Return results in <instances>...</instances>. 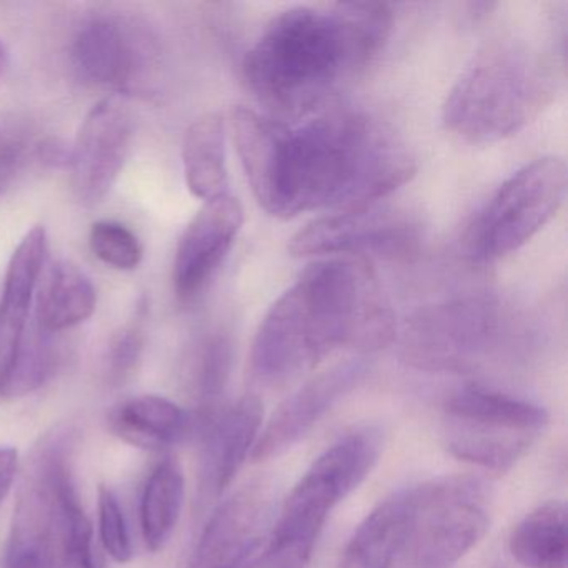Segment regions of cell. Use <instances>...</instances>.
Instances as JSON below:
<instances>
[{"label": "cell", "instance_id": "obj_18", "mask_svg": "<svg viewBox=\"0 0 568 568\" xmlns=\"http://www.w3.org/2000/svg\"><path fill=\"white\" fill-rule=\"evenodd\" d=\"M48 232L36 225L22 239L9 261L0 297V362L29 321L32 301L44 274Z\"/></svg>", "mask_w": 568, "mask_h": 568}, {"label": "cell", "instance_id": "obj_29", "mask_svg": "<svg viewBox=\"0 0 568 568\" xmlns=\"http://www.w3.org/2000/svg\"><path fill=\"white\" fill-rule=\"evenodd\" d=\"M142 348H144V334L141 325H128L112 338L108 367H105L109 384L119 387L129 381L141 361Z\"/></svg>", "mask_w": 568, "mask_h": 568}, {"label": "cell", "instance_id": "obj_3", "mask_svg": "<svg viewBox=\"0 0 568 568\" xmlns=\"http://www.w3.org/2000/svg\"><path fill=\"white\" fill-rule=\"evenodd\" d=\"M392 26V9L378 2L285 9L245 54V85L271 118H307L381 54Z\"/></svg>", "mask_w": 568, "mask_h": 568}, {"label": "cell", "instance_id": "obj_30", "mask_svg": "<svg viewBox=\"0 0 568 568\" xmlns=\"http://www.w3.org/2000/svg\"><path fill=\"white\" fill-rule=\"evenodd\" d=\"M38 158V148L19 132L0 129V192H4L29 164Z\"/></svg>", "mask_w": 568, "mask_h": 568}, {"label": "cell", "instance_id": "obj_19", "mask_svg": "<svg viewBox=\"0 0 568 568\" xmlns=\"http://www.w3.org/2000/svg\"><path fill=\"white\" fill-rule=\"evenodd\" d=\"M109 430L125 444L162 450L181 444L192 430L191 414L169 398L139 395L112 408Z\"/></svg>", "mask_w": 568, "mask_h": 568}, {"label": "cell", "instance_id": "obj_13", "mask_svg": "<svg viewBox=\"0 0 568 568\" xmlns=\"http://www.w3.org/2000/svg\"><path fill=\"white\" fill-rule=\"evenodd\" d=\"M132 141V121L114 101L89 111L69 151L72 191L84 205H95L118 181Z\"/></svg>", "mask_w": 568, "mask_h": 568}, {"label": "cell", "instance_id": "obj_11", "mask_svg": "<svg viewBox=\"0 0 568 568\" xmlns=\"http://www.w3.org/2000/svg\"><path fill=\"white\" fill-rule=\"evenodd\" d=\"M71 58L79 78L88 84L141 92L158 72L159 49L141 22L128 16L102 14L75 32Z\"/></svg>", "mask_w": 568, "mask_h": 568}, {"label": "cell", "instance_id": "obj_32", "mask_svg": "<svg viewBox=\"0 0 568 568\" xmlns=\"http://www.w3.org/2000/svg\"><path fill=\"white\" fill-rule=\"evenodd\" d=\"M9 65V52L4 42L0 41V75L4 74Z\"/></svg>", "mask_w": 568, "mask_h": 568}, {"label": "cell", "instance_id": "obj_28", "mask_svg": "<svg viewBox=\"0 0 568 568\" xmlns=\"http://www.w3.org/2000/svg\"><path fill=\"white\" fill-rule=\"evenodd\" d=\"M58 568H98L92 551V527L82 505H75L69 517Z\"/></svg>", "mask_w": 568, "mask_h": 568}, {"label": "cell", "instance_id": "obj_14", "mask_svg": "<svg viewBox=\"0 0 568 568\" xmlns=\"http://www.w3.org/2000/svg\"><path fill=\"white\" fill-rule=\"evenodd\" d=\"M264 420V408L254 395L237 404L219 408L201 424V457H199L197 504L205 508L214 504L234 480L255 442Z\"/></svg>", "mask_w": 568, "mask_h": 568}, {"label": "cell", "instance_id": "obj_20", "mask_svg": "<svg viewBox=\"0 0 568 568\" xmlns=\"http://www.w3.org/2000/svg\"><path fill=\"white\" fill-rule=\"evenodd\" d=\"M98 295L91 278L68 261L49 265L36 292L34 321L49 334H59L88 321Z\"/></svg>", "mask_w": 568, "mask_h": 568}, {"label": "cell", "instance_id": "obj_25", "mask_svg": "<svg viewBox=\"0 0 568 568\" xmlns=\"http://www.w3.org/2000/svg\"><path fill=\"white\" fill-rule=\"evenodd\" d=\"M231 371V344L224 337L212 338L205 344L195 368L194 392L199 402V422L224 407L221 404L222 395L227 387Z\"/></svg>", "mask_w": 568, "mask_h": 568}, {"label": "cell", "instance_id": "obj_22", "mask_svg": "<svg viewBox=\"0 0 568 568\" xmlns=\"http://www.w3.org/2000/svg\"><path fill=\"white\" fill-rule=\"evenodd\" d=\"M567 508L551 500L527 515L510 535L511 555L527 568H567Z\"/></svg>", "mask_w": 568, "mask_h": 568}, {"label": "cell", "instance_id": "obj_21", "mask_svg": "<svg viewBox=\"0 0 568 568\" xmlns=\"http://www.w3.org/2000/svg\"><path fill=\"white\" fill-rule=\"evenodd\" d=\"M182 162L194 197L207 202L229 194L225 121L221 114L209 112L192 122L185 132Z\"/></svg>", "mask_w": 568, "mask_h": 568}, {"label": "cell", "instance_id": "obj_12", "mask_svg": "<svg viewBox=\"0 0 568 568\" xmlns=\"http://www.w3.org/2000/svg\"><path fill=\"white\" fill-rule=\"evenodd\" d=\"M417 241V225L407 214L372 205L315 219L292 237L288 251L294 257H395Z\"/></svg>", "mask_w": 568, "mask_h": 568}, {"label": "cell", "instance_id": "obj_1", "mask_svg": "<svg viewBox=\"0 0 568 568\" xmlns=\"http://www.w3.org/2000/svg\"><path fill=\"white\" fill-rule=\"evenodd\" d=\"M229 124L255 199L277 219L372 207L417 172L398 139L361 112L285 124L235 108Z\"/></svg>", "mask_w": 568, "mask_h": 568}, {"label": "cell", "instance_id": "obj_23", "mask_svg": "<svg viewBox=\"0 0 568 568\" xmlns=\"http://www.w3.org/2000/svg\"><path fill=\"white\" fill-rule=\"evenodd\" d=\"M29 321L0 362V397H24L41 388L54 374L58 364L54 334Z\"/></svg>", "mask_w": 568, "mask_h": 568}, {"label": "cell", "instance_id": "obj_6", "mask_svg": "<svg viewBox=\"0 0 568 568\" xmlns=\"http://www.w3.org/2000/svg\"><path fill=\"white\" fill-rule=\"evenodd\" d=\"M382 445L381 430L365 427L328 447L288 495L265 545L311 561L328 515L368 477Z\"/></svg>", "mask_w": 568, "mask_h": 568}, {"label": "cell", "instance_id": "obj_9", "mask_svg": "<svg viewBox=\"0 0 568 568\" xmlns=\"http://www.w3.org/2000/svg\"><path fill=\"white\" fill-rule=\"evenodd\" d=\"M567 169L558 158H540L504 182L465 232V251L477 262L514 254L560 211Z\"/></svg>", "mask_w": 568, "mask_h": 568}, {"label": "cell", "instance_id": "obj_10", "mask_svg": "<svg viewBox=\"0 0 568 568\" xmlns=\"http://www.w3.org/2000/svg\"><path fill=\"white\" fill-rule=\"evenodd\" d=\"M497 337V305L488 298L464 297L414 315L402 351L408 364L424 371H465L490 354Z\"/></svg>", "mask_w": 568, "mask_h": 568}, {"label": "cell", "instance_id": "obj_15", "mask_svg": "<svg viewBox=\"0 0 568 568\" xmlns=\"http://www.w3.org/2000/svg\"><path fill=\"white\" fill-rule=\"evenodd\" d=\"M365 372L367 364L364 361L351 358L305 382L274 412L255 442L252 460L278 457L298 444L341 398L357 387Z\"/></svg>", "mask_w": 568, "mask_h": 568}, {"label": "cell", "instance_id": "obj_26", "mask_svg": "<svg viewBox=\"0 0 568 568\" xmlns=\"http://www.w3.org/2000/svg\"><path fill=\"white\" fill-rule=\"evenodd\" d=\"M89 244L99 261L118 271H134L144 257L138 235L119 222H95L89 234Z\"/></svg>", "mask_w": 568, "mask_h": 568}, {"label": "cell", "instance_id": "obj_31", "mask_svg": "<svg viewBox=\"0 0 568 568\" xmlns=\"http://www.w3.org/2000/svg\"><path fill=\"white\" fill-rule=\"evenodd\" d=\"M19 452L14 447H0V505L4 504L18 475Z\"/></svg>", "mask_w": 568, "mask_h": 568}, {"label": "cell", "instance_id": "obj_7", "mask_svg": "<svg viewBox=\"0 0 568 568\" xmlns=\"http://www.w3.org/2000/svg\"><path fill=\"white\" fill-rule=\"evenodd\" d=\"M65 432L49 435L29 462L16 501L4 568H58L72 508L81 504Z\"/></svg>", "mask_w": 568, "mask_h": 568}, {"label": "cell", "instance_id": "obj_16", "mask_svg": "<svg viewBox=\"0 0 568 568\" xmlns=\"http://www.w3.org/2000/svg\"><path fill=\"white\" fill-rule=\"evenodd\" d=\"M244 224L241 202L231 194L204 202L179 239L174 258V288L182 301L204 291L227 257Z\"/></svg>", "mask_w": 568, "mask_h": 568}, {"label": "cell", "instance_id": "obj_24", "mask_svg": "<svg viewBox=\"0 0 568 568\" xmlns=\"http://www.w3.org/2000/svg\"><path fill=\"white\" fill-rule=\"evenodd\" d=\"M184 495L185 480L181 464L175 458H165L152 470L142 491V537L149 550H161L174 534Z\"/></svg>", "mask_w": 568, "mask_h": 568}, {"label": "cell", "instance_id": "obj_4", "mask_svg": "<svg viewBox=\"0 0 568 568\" xmlns=\"http://www.w3.org/2000/svg\"><path fill=\"white\" fill-rule=\"evenodd\" d=\"M490 521L485 485L442 477L392 494L358 525L341 568H454Z\"/></svg>", "mask_w": 568, "mask_h": 568}, {"label": "cell", "instance_id": "obj_8", "mask_svg": "<svg viewBox=\"0 0 568 568\" xmlns=\"http://www.w3.org/2000/svg\"><path fill=\"white\" fill-rule=\"evenodd\" d=\"M447 447L490 470L517 464L548 424L540 405L481 385H465L445 402Z\"/></svg>", "mask_w": 568, "mask_h": 568}, {"label": "cell", "instance_id": "obj_17", "mask_svg": "<svg viewBox=\"0 0 568 568\" xmlns=\"http://www.w3.org/2000/svg\"><path fill=\"white\" fill-rule=\"evenodd\" d=\"M271 504V487L255 481L219 505L187 568H241L257 548Z\"/></svg>", "mask_w": 568, "mask_h": 568}, {"label": "cell", "instance_id": "obj_2", "mask_svg": "<svg viewBox=\"0 0 568 568\" xmlns=\"http://www.w3.org/2000/svg\"><path fill=\"white\" fill-rule=\"evenodd\" d=\"M397 334L394 311L367 258H322L271 305L252 347L264 385H284L337 351L371 354Z\"/></svg>", "mask_w": 568, "mask_h": 568}, {"label": "cell", "instance_id": "obj_27", "mask_svg": "<svg viewBox=\"0 0 568 568\" xmlns=\"http://www.w3.org/2000/svg\"><path fill=\"white\" fill-rule=\"evenodd\" d=\"M99 530L105 551L118 564H129L134 557L131 534L118 495L108 485L99 487Z\"/></svg>", "mask_w": 568, "mask_h": 568}, {"label": "cell", "instance_id": "obj_5", "mask_svg": "<svg viewBox=\"0 0 568 568\" xmlns=\"http://www.w3.org/2000/svg\"><path fill=\"white\" fill-rule=\"evenodd\" d=\"M547 62L518 39H500L477 52L448 92L444 125L468 144H490L520 132L547 104Z\"/></svg>", "mask_w": 568, "mask_h": 568}]
</instances>
